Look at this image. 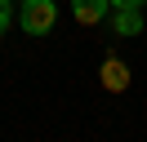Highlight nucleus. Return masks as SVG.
<instances>
[{"instance_id": "f257e3e1", "label": "nucleus", "mask_w": 147, "mask_h": 142, "mask_svg": "<svg viewBox=\"0 0 147 142\" xmlns=\"http://www.w3.org/2000/svg\"><path fill=\"white\" fill-rule=\"evenodd\" d=\"M18 22H22L27 36H45V31H54V22H58V5L54 0H22L18 5Z\"/></svg>"}, {"instance_id": "f03ea898", "label": "nucleus", "mask_w": 147, "mask_h": 142, "mask_svg": "<svg viewBox=\"0 0 147 142\" xmlns=\"http://www.w3.org/2000/svg\"><path fill=\"white\" fill-rule=\"evenodd\" d=\"M71 13H76L80 27H98L111 13V0H71Z\"/></svg>"}, {"instance_id": "7ed1b4c3", "label": "nucleus", "mask_w": 147, "mask_h": 142, "mask_svg": "<svg viewBox=\"0 0 147 142\" xmlns=\"http://www.w3.org/2000/svg\"><path fill=\"white\" fill-rule=\"evenodd\" d=\"M102 89H107V93H125V89H129V67L120 58L102 62Z\"/></svg>"}, {"instance_id": "20e7f679", "label": "nucleus", "mask_w": 147, "mask_h": 142, "mask_svg": "<svg viewBox=\"0 0 147 142\" xmlns=\"http://www.w3.org/2000/svg\"><path fill=\"white\" fill-rule=\"evenodd\" d=\"M111 31L116 36H138L143 31V13L138 9H111Z\"/></svg>"}, {"instance_id": "39448f33", "label": "nucleus", "mask_w": 147, "mask_h": 142, "mask_svg": "<svg viewBox=\"0 0 147 142\" xmlns=\"http://www.w3.org/2000/svg\"><path fill=\"white\" fill-rule=\"evenodd\" d=\"M9 31V0H0V36Z\"/></svg>"}, {"instance_id": "423d86ee", "label": "nucleus", "mask_w": 147, "mask_h": 142, "mask_svg": "<svg viewBox=\"0 0 147 142\" xmlns=\"http://www.w3.org/2000/svg\"><path fill=\"white\" fill-rule=\"evenodd\" d=\"M147 0H111V9H143Z\"/></svg>"}]
</instances>
